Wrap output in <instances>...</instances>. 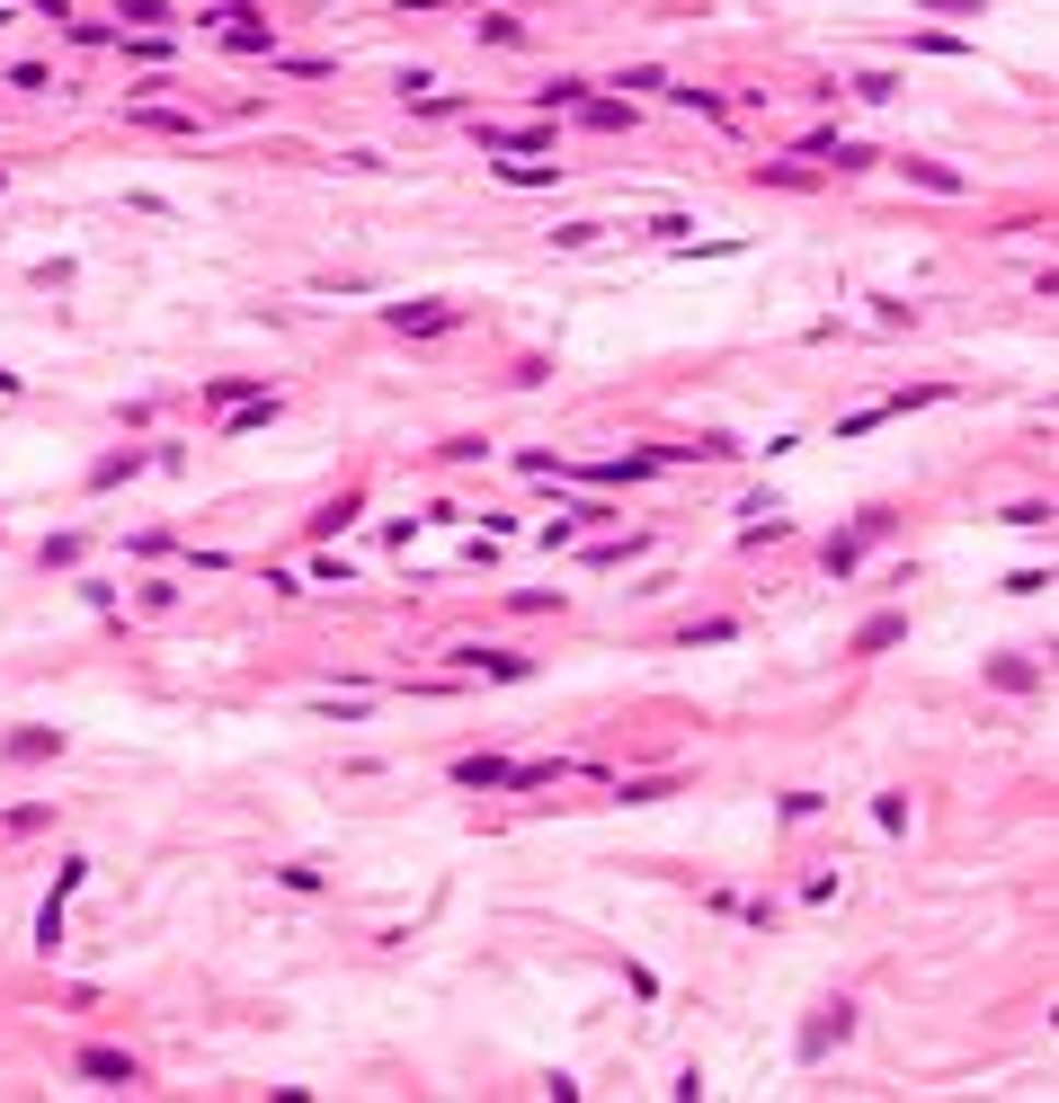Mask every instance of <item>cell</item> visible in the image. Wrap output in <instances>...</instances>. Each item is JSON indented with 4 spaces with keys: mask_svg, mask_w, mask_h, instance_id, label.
Here are the masks:
<instances>
[{
    "mask_svg": "<svg viewBox=\"0 0 1059 1103\" xmlns=\"http://www.w3.org/2000/svg\"><path fill=\"white\" fill-rule=\"evenodd\" d=\"M454 659H463V667H481V676H499V685H516V676H535V659H516V650H473V641H463Z\"/></svg>",
    "mask_w": 1059,
    "mask_h": 1103,
    "instance_id": "obj_2",
    "label": "cell"
},
{
    "mask_svg": "<svg viewBox=\"0 0 1059 1103\" xmlns=\"http://www.w3.org/2000/svg\"><path fill=\"white\" fill-rule=\"evenodd\" d=\"M988 685H998V695H1033L1041 667H1033V659H988Z\"/></svg>",
    "mask_w": 1059,
    "mask_h": 1103,
    "instance_id": "obj_3",
    "label": "cell"
},
{
    "mask_svg": "<svg viewBox=\"0 0 1059 1103\" xmlns=\"http://www.w3.org/2000/svg\"><path fill=\"white\" fill-rule=\"evenodd\" d=\"M54 747H62V730H19L10 739V756H54Z\"/></svg>",
    "mask_w": 1059,
    "mask_h": 1103,
    "instance_id": "obj_12",
    "label": "cell"
},
{
    "mask_svg": "<svg viewBox=\"0 0 1059 1103\" xmlns=\"http://www.w3.org/2000/svg\"><path fill=\"white\" fill-rule=\"evenodd\" d=\"M811 161H837V170H864L873 152H864V143H837V133H811Z\"/></svg>",
    "mask_w": 1059,
    "mask_h": 1103,
    "instance_id": "obj_8",
    "label": "cell"
},
{
    "mask_svg": "<svg viewBox=\"0 0 1059 1103\" xmlns=\"http://www.w3.org/2000/svg\"><path fill=\"white\" fill-rule=\"evenodd\" d=\"M392 329H454V303H392Z\"/></svg>",
    "mask_w": 1059,
    "mask_h": 1103,
    "instance_id": "obj_5",
    "label": "cell"
},
{
    "mask_svg": "<svg viewBox=\"0 0 1059 1103\" xmlns=\"http://www.w3.org/2000/svg\"><path fill=\"white\" fill-rule=\"evenodd\" d=\"M116 19H125V27H170V10H161V0H125Z\"/></svg>",
    "mask_w": 1059,
    "mask_h": 1103,
    "instance_id": "obj_13",
    "label": "cell"
},
{
    "mask_svg": "<svg viewBox=\"0 0 1059 1103\" xmlns=\"http://www.w3.org/2000/svg\"><path fill=\"white\" fill-rule=\"evenodd\" d=\"M499 178H508V187H552L561 161H499Z\"/></svg>",
    "mask_w": 1059,
    "mask_h": 1103,
    "instance_id": "obj_10",
    "label": "cell"
},
{
    "mask_svg": "<svg viewBox=\"0 0 1059 1103\" xmlns=\"http://www.w3.org/2000/svg\"><path fill=\"white\" fill-rule=\"evenodd\" d=\"M846 1023H854V1014H846V1006H819V1023H811V1032H802V1059H819V1050H828V1042H846Z\"/></svg>",
    "mask_w": 1059,
    "mask_h": 1103,
    "instance_id": "obj_4",
    "label": "cell"
},
{
    "mask_svg": "<svg viewBox=\"0 0 1059 1103\" xmlns=\"http://www.w3.org/2000/svg\"><path fill=\"white\" fill-rule=\"evenodd\" d=\"M917 187H935V196H962V170H944V161H899Z\"/></svg>",
    "mask_w": 1059,
    "mask_h": 1103,
    "instance_id": "obj_9",
    "label": "cell"
},
{
    "mask_svg": "<svg viewBox=\"0 0 1059 1103\" xmlns=\"http://www.w3.org/2000/svg\"><path fill=\"white\" fill-rule=\"evenodd\" d=\"M899 632H908V614H873V624L854 632V659H873V650H891Z\"/></svg>",
    "mask_w": 1059,
    "mask_h": 1103,
    "instance_id": "obj_7",
    "label": "cell"
},
{
    "mask_svg": "<svg viewBox=\"0 0 1059 1103\" xmlns=\"http://www.w3.org/2000/svg\"><path fill=\"white\" fill-rule=\"evenodd\" d=\"M135 125H152V133H196V116H178V107H135Z\"/></svg>",
    "mask_w": 1059,
    "mask_h": 1103,
    "instance_id": "obj_11",
    "label": "cell"
},
{
    "mask_svg": "<svg viewBox=\"0 0 1059 1103\" xmlns=\"http://www.w3.org/2000/svg\"><path fill=\"white\" fill-rule=\"evenodd\" d=\"M72 1068H81L90 1085H143V1059H135V1050H107V1042H90Z\"/></svg>",
    "mask_w": 1059,
    "mask_h": 1103,
    "instance_id": "obj_1",
    "label": "cell"
},
{
    "mask_svg": "<svg viewBox=\"0 0 1059 1103\" xmlns=\"http://www.w3.org/2000/svg\"><path fill=\"white\" fill-rule=\"evenodd\" d=\"M454 783H463V792H499V783H508V766H499V756H463Z\"/></svg>",
    "mask_w": 1059,
    "mask_h": 1103,
    "instance_id": "obj_6",
    "label": "cell"
},
{
    "mask_svg": "<svg viewBox=\"0 0 1059 1103\" xmlns=\"http://www.w3.org/2000/svg\"><path fill=\"white\" fill-rule=\"evenodd\" d=\"M10 392H19V374H0V400H10Z\"/></svg>",
    "mask_w": 1059,
    "mask_h": 1103,
    "instance_id": "obj_15",
    "label": "cell"
},
{
    "mask_svg": "<svg viewBox=\"0 0 1059 1103\" xmlns=\"http://www.w3.org/2000/svg\"><path fill=\"white\" fill-rule=\"evenodd\" d=\"M926 10H953V19H979L988 0H926Z\"/></svg>",
    "mask_w": 1059,
    "mask_h": 1103,
    "instance_id": "obj_14",
    "label": "cell"
}]
</instances>
